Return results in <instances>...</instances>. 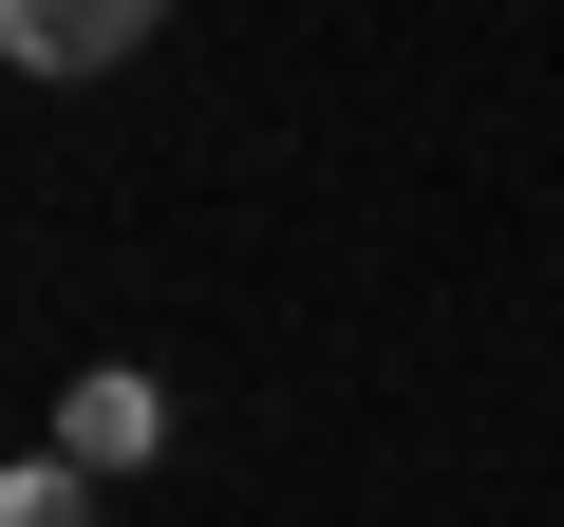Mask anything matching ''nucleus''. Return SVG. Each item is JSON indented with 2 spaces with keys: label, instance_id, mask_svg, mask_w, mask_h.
<instances>
[{
  "label": "nucleus",
  "instance_id": "f03ea898",
  "mask_svg": "<svg viewBox=\"0 0 564 527\" xmlns=\"http://www.w3.org/2000/svg\"><path fill=\"white\" fill-rule=\"evenodd\" d=\"M151 433H170V396H151V377H113V358L57 396V452H76L95 490H113V471H151Z\"/></svg>",
  "mask_w": 564,
  "mask_h": 527
},
{
  "label": "nucleus",
  "instance_id": "f257e3e1",
  "mask_svg": "<svg viewBox=\"0 0 564 527\" xmlns=\"http://www.w3.org/2000/svg\"><path fill=\"white\" fill-rule=\"evenodd\" d=\"M151 20L170 0H0V57L20 76H113V57H151Z\"/></svg>",
  "mask_w": 564,
  "mask_h": 527
},
{
  "label": "nucleus",
  "instance_id": "7ed1b4c3",
  "mask_svg": "<svg viewBox=\"0 0 564 527\" xmlns=\"http://www.w3.org/2000/svg\"><path fill=\"white\" fill-rule=\"evenodd\" d=\"M0 527H113V508H95V471H76V452H20V490H0Z\"/></svg>",
  "mask_w": 564,
  "mask_h": 527
}]
</instances>
